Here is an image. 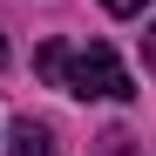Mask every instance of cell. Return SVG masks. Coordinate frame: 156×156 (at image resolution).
Instances as JSON below:
<instances>
[{
    "label": "cell",
    "instance_id": "cell-3",
    "mask_svg": "<svg viewBox=\"0 0 156 156\" xmlns=\"http://www.w3.org/2000/svg\"><path fill=\"white\" fill-rule=\"evenodd\" d=\"M102 7H109L115 20H129V14H143V7H149V0H102Z\"/></svg>",
    "mask_w": 156,
    "mask_h": 156
},
{
    "label": "cell",
    "instance_id": "cell-2",
    "mask_svg": "<svg viewBox=\"0 0 156 156\" xmlns=\"http://www.w3.org/2000/svg\"><path fill=\"white\" fill-rule=\"evenodd\" d=\"M14 156H55V143H48V129H41L34 115L14 122Z\"/></svg>",
    "mask_w": 156,
    "mask_h": 156
},
{
    "label": "cell",
    "instance_id": "cell-5",
    "mask_svg": "<svg viewBox=\"0 0 156 156\" xmlns=\"http://www.w3.org/2000/svg\"><path fill=\"white\" fill-rule=\"evenodd\" d=\"M0 68H7V34H0Z\"/></svg>",
    "mask_w": 156,
    "mask_h": 156
},
{
    "label": "cell",
    "instance_id": "cell-4",
    "mask_svg": "<svg viewBox=\"0 0 156 156\" xmlns=\"http://www.w3.org/2000/svg\"><path fill=\"white\" fill-rule=\"evenodd\" d=\"M143 61L156 68V20H149V34H143Z\"/></svg>",
    "mask_w": 156,
    "mask_h": 156
},
{
    "label": "cell",
    "instance_id": "cell-1",
    "mask_svg": "<svg viewBox=\"0 0 156 156\" xmlns=\"http://www.w3.org/2000/svg\"><path fill=\"white\" fill-rule=\"evenodd\" d=\"M34 68H41L48 88H68V95H102V102H129V95H136L129 68L115 61V48H102V41H88V48L48 41L34 55Z\"/></svg>",
    "mask_w": 156,
    "mask_h": 156
}]
</instances>
